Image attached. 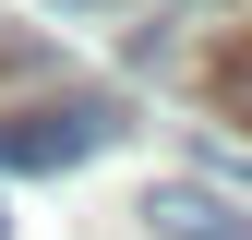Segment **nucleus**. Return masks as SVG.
I'll return each instance as SVG.
<instances>
[{"label":"nucleus","mask_w":252,"mask_h":240,"mask_svg":"<svg viewBox=\"0 0 252 240\" xmlns=\"http://www.w3.org/2000/svg\"><path fill=\"white\" fill-rule=\"evenodd\" d=\"M144 228L156 240H252V216L216 192V180H156V192H144Z\"/></svg>","instance_id":"nucleus-2"},{"label":"nucleus","mask_w":252,"mask_h":240,"mask_svg":"<svg viewBox=\"0 0 252 240\" xmlns=\"http://www.w3.org/2000/svg\"><path fill=\"white\" fill-rule=\"evenodd\" d=\"M96 144H120V108H24V120H0V180H60Z\"/></svg>","instance_id":"nucleus-1"},{"label":"nucleus","mask_w":252,"mask_h":240,"mask_svg":"<svg viewBox=\"0 0 252 240\" xmlns=\"http://www.w3.org/2000/svg\"><path fill=\"white\" fill-rule=\"evenodd\" d=\"M72 12H84V0H72Z\"/></svg>","instance_id":"nucleus-3"}]
</instances>
